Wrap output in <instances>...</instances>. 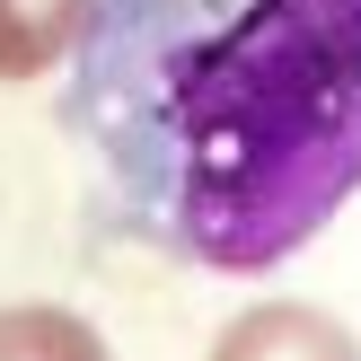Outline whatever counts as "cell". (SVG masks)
Instances as JSON below:
<instances>
[{"mask_svg": "<svg viewBox=\"0 0 361 361\" xmlns=\"http://www.w3.org/2000/svg\"><path fill=\"white\" fill-rule=\"evenodd\" d=\"M62 133L106 238L274 274L361 194V0H88Z\"/></svg>", "mask_w": 361, "mask_h": 361, "instance_id": "cell-1", "label": "cell"}, {"mask_svg": "<svg viewBox=\"0 0 361 361\" xmlns=\"http://www.w3.org/2000/svg\"><path fill=\"white\" fill-rule=\"evenodd\" d=\"M0 361H115V344L62 300H9L0 309Z\"/></svg>", "mask_w": 361, "mask_h": 361, "instance_id": "cell-4", "label": "cell"}, {"mask_svg": "<svg viewBox=\"0 0 361 361\" xmlns=\"http://www.w3.org/2000/svg\"><path fill=\"white\" fill-rule=\"evenodd\" d=\"M203 361H361V335L317 300H247L221 317Z\"/></svg>", "mask_w": 361, "mask_h": 361, "instance_id": "cell-2", "label": "cell"}, {"mask_svg": "<svg viewBox=\"0 0 361 361\" xmlns=\"http://www.w3.org/2000/svg\"><path fill=\"white\" fill-rule=\"evenodd\" d=\"M88 0H0V88H35L71 71Z\"/></svg>", "mask_w": 361, "mask_h": 361, "instance_id": "cell-3", "label": "cell"}]
</instances>
